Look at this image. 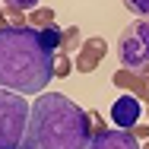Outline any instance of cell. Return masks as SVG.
Masks as SVG:
<instances>
[{
  "mask_svg": "<svg viewBox=\"0 0 149 149\" xmlns=\"http://www.w3.org/2000/svg\"><path fill=\"white\" fill-rule=\"evenodd\" d=\"M130 133H133V136H136L140 143H143V140H146V143H149V124H136V127H133Z\"/></svg>",
  "mask_w": 149,
  "mask_h": 149,
  "instance_id": "4fadbf2b",
  "label": "cell"
},
{
  "mask_svg": "<svg viewBox=\"0 0 149 149\" xmlns=\"http://www.w3.org/2000/svg\"><path fill=\"white\" fill-rule=\"evenodd\" d=\"M79 48H83V41H79V29L76 26H70V29H63V35H60V54H79Z\"/></svg>",
  "mask_w": 149,
  "mask_h": 149,
  "instance_id": "30bf717a",
  "label": "cell"
},
{
  "mask_svg": "<svg viewBox=\"0 0 149 149\" xmlns=\"http://www.w3.org/2000/svg\"><path fill=\"white\" fill-rule=\"evenodd\" d=\"M70 70H73V60L67 57V54H57V63H54V79H57V76H70Z\"/></svg>",
  "mask_w": 149,
  "mask_h": 149,
  "instance_id": "8fae6325",
  "label": "cell"
},
{
  "mask_svg": "<svg viewBox=\"0 0 149 149\" xmlns=\"http://www.w3.org/2000/svg\"><path fill=\"white\" fill-rule=\"evenodd\" d=\"M63 29L51 26L35 32L29 26H6L0 32V89L19 95H45L54 79Z\"/></svg>",
  "mask_w": 149,
  "mask_h": 149,
  "instance_id": "6da1fadb",
  "label": "cell"
},
{
  "mask_svg": "<svg viewBox=\"0 0 149 149\" xmlns=\"http://www.w3.org/2000/svg\"><path fill=\"white\" fill-rule=\"evenodd\" d=\"M143 118V105L133 98V95H120L114 98V105H111V124L118 127V130H133L136 124Z\"/></svg>",
  "mask_w": 149,
  "mask_h": 149,
  "instance_id": "8992f818",
  "label": "cell"
},
{
  "mask_svg": "<svg viewBox=\"0 0 149 149\" xmlns=\"http://www.w3.org/2000/svg\"><path fill=\"white\" fill-rule=\"evenodd\" d=\"M111 83H114L124 95H133L140 105L149 108V76H143V73H130V70H118V73L111 76Z\"/></svg>",
  "mask_w": 149,
  "mask_h": 149,
  "instance_id": "52a82bcc",
  "label": "cell"
},
{
  "mask_svg": "<svg viewBox=\"0 0 149 149\" xmlns=\"http://www.w3.org/2000/svg\"><path fill=\"white\" fill-rule=\"evenodd\" d=\"M143 149H149V143H146V146H143Z\"/></svg>",
  "mask_w": 149,
  "mask_h": 149,
  "instance_id": "2e32d148",
  "label": "cell"
},
{
  "mask_svg": "<svg viewBox=\"0 0 149 149\" xmlns=\"http://www.w3.org/2000/svg\"><path fill=\"white\" fill-rule=\"evenodd\" d=\"M26 26L35 32H45L51 26H57V16H54L51 6H38V10H32V16H26Z\"/></svg>",
  "mask_w": 149,
  "mask_h": 149,
  "instance_id": "9c48e42d",
  "label": "cell"
},
{
  "mask_svg": "<svg viewBox=\"0 0 149 149\" xmlns=\"http://www.w3.org/2000/svg\"><path fill=\"white\" fill-rule=\"evenodd\" d=\"M118 60L120 70L149 76V19H133L130 26H124L118 41Z\"/></svg>",
  "mask_w": 149,
  "mask_h": 149,
  "instance_id": "277c9868",
  "label": "cell"
},
{
  "mask_svg": "<svg viewBox=\"0 0 149 149\" xmlns=\"http://www.w3.org/2000/svg\"><path fill=\"white\" fill-rule=\"evenodd\" d=\"M108 54V41L102 38V35H92L83 41V48H79V54L73 57V70H79V73H92V70H98V63L105 60Z\"/></svg>",
  "mask_w": 149,
  "mask_h": 149,
  "instance_id": "5b68a950",
  "label": "cell"
},
{
  "mask_svg": "<svg viewBox=\"0 0 149 149\" xmlns=\"http://www.w3.org/2000/svg\"><path fill=\"white\" fill-rule=\"evenodd\" d=\"M127 10L140 13V16H149V0H127Z\"/></svg>",
  "mask_w": 149,
  "mask_h": 149,
  "instance_id": "7c38bea8",
  "label": "cell"
},
{
  "mask_svg": "<svg viewBox=\"0 0 149 149\" xmlns=\"http://www.w3.org/2000/svg\"><path fill=\"white\" fill-rule=\"evenodd\" d=\"M89 149H143V146H140V140H136L130 130L108 127V130H102V133H95V136H92Z\"/></svg>",
  "mask_w": 149,
  "mask_h": 149,
  "instance_id": "ba28073f",
  "label": "cell"
},
{
  "mask_svg": "<svg viewBox=\"0 0 149 149\" xmlns=\"http://www.w3.org/2000/svg\"><path fill=\"white\" fill-rule=\"evenodd\" d=\"M146 118H149V108H146Z\"/></svg>",
  "mask_w": 149,
  "mask_h": 149,
  "instance_id": "9a60e30c",
  "label": "cell"
},
{
  "mask_svg": "<svg viewBox=\"0 0 149 149\" xmlns=\"http://www.w3.org/2000/svg\"><path fill=\"white\" fill-rule=\"evenodd\" d=\"M92 127L86 111L63 92H45L32 102L19 149H89Z\"/></svg>",
  "mask_w": 149,
  "mask_h": 149,
  "instance_id": "7a4b0ae2",
  "label": "cell"
},
{
  "mask_svg": "<svg viewBox=\"0 0 149 149\" xmlns=\"http://www.w3.org/2000/svg\"><path fill=\"white\" fill-rule=\"evenodd\" d=\"M32 105L26 95L10 89H0V149H19L26 127H29Z\"/></svg>",
  "mask_w": 149,
  "mask_h": 149,
  "instance_id": "3957f363",
  "label": "cell"
},
{
  "mask_svg": "<svg viewBox=\"0 0 149 149\" xmlns=\"http://www.w3.org/2000/svg\"><path fill=\"white\" fill-rule=\"evenodd\" d=\"M6 29V13H3V6H0V32Z\"/></svg>",
  "mask_w": 149,
  "mask_h": 149,
  "instance_id": "5bb4252c",
  "label": "cell"
}]
</instances>
